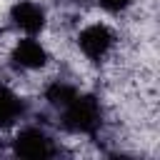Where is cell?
Wrapping results in <instances>:
<instances>
[{
    "label": "cell",
    "mask_w": 160,
    "mask_h": 160,
    "mask_svg": "<svg viewBox=\"0 0 160 160\" xmlns=\"http://www.w3.org/2000/svg\"><path fill=\"white\" fill-rule=\"evenodd\" d=\"M12 152L20 155V158H30V160H40V158H52L58 150H55V142L52 138L40 130V128H25L15 135L12 140Z\"/></svg>",
    "instance_id": "3"
},
{
    "label": "cell",
    "mask_w": 160,
    "mask_h": 160,
    "mask_svg": "<svg viewBox=\"0 0 160 160\" xmlns=\"http://www.w3.org/2000/svg\"><path fill=\"white\" fill-rule=\"evenodd\" d=\"M10 20L18 30L35 35L45 28V10L32 0H15L10 8Z\"/></svg>",
    "instance_id": "4"
},
{
    "label": "cell",
    "mask_w": 160,
    "mask_h": 160,
    "mask_svg": "<svg viewBox=\"0 0 160 160\" xmlns=\"http://www.w3.org/2000/svg\"><path fill=\"white\" fill-rule=\"evenodd\" d=\"M78 95V88L75 85H70V82H65V80H52L48 88H45V100L52 105V108H65L72 98Z\"/></svg>",
    "instance_id": "7"
},
{
    "label": "cell",
    "mask_w": 160,
    "mask_h": 160,
    "mask_svg": "<svg viewBox=\"0 0 160 160\" xmlns=\"http://www.w3.org/2000/svg\"><path fill=\"white\" fill-rule=\"evenodd\" d=\"M130 2H132V0H98V5L105 8L108 12H122Z\"/></svg>",
    "instance_id": "8"
},
{
    "label": "cell",
    "mask_w": 160,
    "mask_h": 160,
    "mask_svg": "<svg viewBox=\"0 0 160 160\" xmlns=\"http://www.w3.org/2000/svg\"><path fill=\"white\" fill-rule=\"evenodd\" d=\"M60 125L75 135H95L102 125V108L95 95H75L60 108Z\"/></svg>",
    "instance_id": "1"
},
{
    "label": "cell",
    "mask_w": 160,
    "mask_h": 160,
    "mask_svg": "<svg viewBox=\"0 0 160 160\" xmlns=\"http://www.w3.org/2000/svg\"><path fill=\"white\" fill-rule=\"evenodd\" d=\"M12 65L20 70H40L48 62V50L35 40V38H22L12 48Z\"/></svg>",
    "instance_id": "5"
},
{
    "label": "cell",
    "mask_w": 160,
    "mask_h": 160,
    "mask_svg": "<svg viewBox=\"0 0 160 160\" xmlns=\"http://www.w3.org/2000/svg\"><path fill=\"white\" fill-rule=\"evenodd\" d=\"M115 42H118L115 32L108 25H102V22H92V25L82 28L80 35H78V48L82 50V55L88 60H102V58H108V52L115 48Z\"/></svg>",
    "instance_id": "2"
},
{
    "label": "cell",
    "mask_w": 160,
    "mask_h": 160,
    "mask_svg": "<svg viewBox=\"0 0 160 160\" xmlns=\"http://www.w3.org/2000/svg\"><path fill=\"white\" fill-rule=\"evenodd\" d=\"M0 150H2V145H0Z\"/></svg>",
    "instance_id": "9"
},
{
    "label": "cell",
    "mask_w": 160,
    "mask_h": 160,
    "mask_svg": "<svg viewBox=\"0 0 160 160\" xmlns=\"http://www.w3.org/2000/svg\"><path fill=\"white\" fill-rule=\"evenodd\" d=\"M25 112V102L20 95H15L10 88L0 85V128L15 125Z\"/></svg>",
    "instance_id": "6"
}]
</instances>
